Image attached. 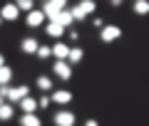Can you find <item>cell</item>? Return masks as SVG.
<instances>
[{
	"label": "cell",
	"mask_w": 149,
	"mask_h": 126,
	"mask_svg": "<svg viewBox=\"0 0 149 126\" xmlns=\"http://www.w3.org/2000/svg\"><path fill=\"white\" fill-rule=\"evenodd\" d=\"M40 10H42V15L47 17V20H50V17H55L57 12L67 10V3H65V0H45Z\"/></svg>",
	"instance_id": "1"
},
{
	"label": "cell",
	"mask_w": 149,
	"mask_h": 126,
	"mask_svg": "<svg viewBox=\"0 0 149 126\" xmlns=\"http://www.w3.org/2000/svg\"><path fill=\"white\" fill-rule=\"evenodd\" d=\"M25 96H30V87H27V84H22V87H10L5 101H8V104H20Z\"/></svg>",
	"instance_id": "2"
},
{
	"label": "cell",
	"mask_w": 149,
	"mask_h": 126,
	"mask_svg": "<svg viewBox=\"0 0 149 126\" xmlns=\"http://www.w3.org/2000/svg\"><path fill=\"white\" fill-rule=\"evenodd\" d=\"M119 37H122V27H119V25H104V27L100 30V40L104 42V45L119 40Z\"/></svg>",
	"instance_id": "3"
},
{
	"label": "cell",
	"mask_w": 149,
	"mask_h": 126,
	"mask_svg": "<svg viewBox=\"0 0 149 126\" xmlns=\"http://www.w3.org/2000/svg\"><path fill=\"white\" fill-rule=\"evenodd\" d=\"M52 121H55V126H74L77 116H74L72 111H67V109H60L57 114L52 116Z\"/></svg>",
	"instance_id": "4"
},
{
	"label": "cell",
	"mask_w": 149,
	"mask_h": 126,
	"mask_svg": "<svg viewBox=\"0 0 149 126\" xmlns=\"http://www.w3.org/2000/svg\"><path fill=\"white\" fill-rule=\"evenodd\" d=\"M52 74L57 79H62V82H70V79H72V67H70L67 62H55L52 64Z\"/></svg>",
	"instance_id": "5"
},
{
	"label": "cell",
	"mask_w": 149,
	"mask_h": 126,
	"mask_svg": "<svg viewBox=\"0 0 149 126\" xmlns=\"http://www.w3.org/2000/svg\"><path fill=\"white\" fill-rule=\"evenodd\" d=\"M17 17H20V10L15 8V3H5V5H3V10H0V20H5V22H15Z\"/></svg>",
	"instance_id": "6"
},
{
	"label": "cell",
	"mask_w": 149,
	"mask_h": 126,
	"mask_svg": "<svg viewBox=\"0 0 149 126\" xmlns=\"http://www.w3.org/2000/svg\"><path fill=\"white\" fill-rule=\"evenodd\" d=\"M45 35H50L52 40L62 42V37L67 35V30H65L62 25H57V22H47V25H45Z\"/></svg>",
	"instance_id": "7"
},
{
	"label": "cell",
	"mask_w": 149,
	"mask_h": 126,
	"mask_svg": "<svg viewBox=\"0 0 149 126\" xmlns=\"http://www.w3.org/2000/svg\"><path fill=\"white\" fill-rule=\"evenodd\" d=\"M67 54H70V45L67 42H55L52 45V57L57 62H67Z\"/></svg>",
	"instance_id": "8"
},
{
	"label": "cell",
	"mask_w": 149,
	"mask_h": 126,
	"mask_svg": "<svg viewBox=\"0 0 149 126\" xmlns=\"http://www.w3.org/2000/svg\"><path fill=\"white\" fill-rule=\"evenodd\" d=\"M37 47H40V42H37V37H25V40H20V50L22 54H37Z\"/></svg>",
	"instance_id": "9"
},
{
	"label": "cell",
	"mask_w": 149,
	"mask_h": 126,
	"mask_svg": "<svg viewBox=\"0 0 149 126\" xmlns=\"http://www.w3.org/2000/svg\"><path fill=\"white\" fill-rule=\"evenodd\" d=\"M50 101H55V104L65 106V104H70V101H72V92H67V89H57V92H52V94H50Z\"/></svg>",
	"instance_id": "10"
},
{
	"label": "cell",
	"mask_w": 149,
	"mask_h": 126,
	"mask_svg": "<svg viewBox=\"0 0 149 126\" xmlns=\"http://www.w3.org/2000/svg\"><path fill=\"white\" fill-rule=\"evenodd\" d=\"M50 22H57V25H62L65 30H70V27L74 25V20H72V15H70V10H62V12H57L55 17H50Z\"/></svg>",
	"instance_id": "11"
},
{
	"label": "cell",
	"mask_w": 149,
	"mask_h": 126,
	"mask_svg": "<svg viewBox=\"0 0 149 126\" xmlns=\"http://www.w3.org/2000/svg\"><path fill=\"white\" fill-rule=\"evenodd\" d=\"M42 22H45L42 10H32V12H27V15H25V25L27 27H40Z\"/></svg>",
	"instance_id": "12"
},
{
	"label": "cell",
	"mask_w": 149,
	"mask_h": 126,
	"mask_svg": "<svg viewBox=\"0 0 149 126\" xmlns=\"http://www.w3.org/2000/svg\"><path fill=\"white\" fill-rule=\"evenodd\" d=\"M82 57H85V50L74 45V47H70V54H67V64H70V67H74V64H80V62H82Z\"/></svg>",
	"instance_id": "13"
},
{
	"label": "cell",
	"mask_w": 149,
	"mask_h": 126,
	"mask_svg": "<svg viewBox=\"0 0 149 126\" xmlns=\"http://www.w3.org/2000/svg\"><path fill=\"white\" fill-rule=\"evenodd\" d=\"M20 109H22V114H35V111H37V99L25 96V99L20 101Z\"/></svg>",
	"instance_id": "14"
},
{
	"label": "cell",
	"mask_w": 149,
	"mask_h": 126,
	"mask_svg": "<svg viewBox=\"0 0 149 126\" xmlns=\"http://www.w3.org/2000/svg\"><path fill=\"white\" fill-rule=\"evenodd\" d=\"M20 126H42V121H40L37 114H22L20 116Z\"/></svg>",
	"instance_id": "15"
},
{
	"label": "cell",
	"mask_w": 149,
	"mask_h": 126,
	"mask_svg": "<svg viewBox=\"0 0 149 126\" xmlns=\"http://www.w3.org/2000/svg\"><path fill=\"white\" fill-rule=\"evenodd\" d=\"M13 116H15V106L3 101V106H0V121H10Z\"/></svg>",
	"instance_id": "16"
},
{
	"label": "cell",
	"mask_w": 149,
	"mask_h": 126,
	"mask_svg": "<svg viewBox=\"0 0 149 126\" xmlns=\"http://www.w3.org/2000/svg\"><path fill=\"white\" fill-rule=\"evenodd\" d=\"M35 84H37V89H40V92H52V79L45 77V74H40V77L35 79Z\"/></svg>",
	"instance_id": "17"
},
{
	"label": "cell",
	"mask_w": 149,
	"mask_h": 126,
	"mask_svg": "<svg viewBox=\"0 0 149 126\" xmlns=\"http://www.w3.org/2000/svg\"><path fill=\"white\" fill-rule=\"evenodd\" d=\"M10 82H13V69L5 64L0 69V87H10Z\"/></svg>",
	"instance_id": "18"
},
{
	"label": "cell",
	"mask_w": 149,
	"mask_h": 126,
	"mask_svg": "<svg viewBox=\"0 0 149 126\" xmlns=\"http://www.w3.org/2000/svg\"><path fill=\"white\" fill-rule=\"evenodd\" d=\"M77 5H80V10H82V12H85V17H87V15H92V12L97 10V3H95V0H82V3H77Z\"/></svg>",
	"instance_id": "19"
},
{
	"label": "cell",
	"mask_w": 149,
	"mask_h": 126,
	"mask_svg": "<svg viewBox=\"0 0 149 126\" xmlns=\"http://www.w3.org/2000/svg\"><path fill=\"white\" fill-rule=\"evenodd\" d=\"M15 8L20 12H32V10H35V3H32V0H17Z\"/></svg>",
	"instance_id": "20"
},
{
	"label": "cell",
	"mask_w": 149,
	"mask_h": 126,
	"mask_svg": "<svg viewBox=\"0 0 149 126\" xmlns=\"http://www.w3.org/2000/svg\"><path fill=\"white\" fill-rule=\"evenodd\" d=\"M132 8H134L137 15H149V3H147V0H137Z\"/></svg>",
	"instance_id": "21"
},
{
	"label": "cell",
	"mask_w": 149,
	"mask_h": 126,
	"mask_svg": "<svg viewBox=\"0 0 149 126\" xmlns=\"http://www.w3.org/2000/svg\"><path fill=\"white\" fill-rule=\"evenodd\" d=\"M37 57H40V59L52 57V47H47V45H40V47H37Z\"/></svg>",
	"instance_id": "22"
},
{
	"label": "cell",
	"mask_w": 149,
	"mask_h": 126,
	"mask_svg": "<svg viewBox=\"0 0 149 126\" xmlns=\"http://www.w3.org/2000/svg\"><path fill=\"white\" fill-rule=\"evenodd\" d=\"M50 104H52V101H50V94H42L40 99H37V109H47Z\"/></svg>",
	"instance_id": "23"
},
{
	"label": "cell",
	"mask_w": 149,
	"mask_h": 126,
	"mask_svg": "<svg viewBox=\"0 0 149 126\" xmlns=\"http://www.w3.org/2000/svg\"><path fill=\"white\" fill-rule=\"evenodd\" d=\"M67 37H70V42H80V32L77 30H67Z\"/></svg>",
	"instance_id": "24"
},
{
	"label": "cell",
	"mask_w": 149,
	"mask_h": 126,
	"mask_svg": "<svg viewBox=\"0 0 149 126\" xmlns=\"http://www.w3.org/2000/svg\"><path fill=\"white\" fill-rule=\"evenodd\" d=\"M92 25H95L97 30H102V27H104V20H102V17H92Z\"/></svg>",
	"instance_id": "25"
},
{
	"label": "cell",
	"mask_w": 149,
	"mask_h": 126,
	"mask_svg": "<svg viewBox=\"0 0 149 126\" xmlns=\"http://www.w3.org/2000/svg\"><path fill=\"white\" fill-rule=\"evenodd\" d=\"M85 126H100V124H97V119H87V121H85Z\"/></svg>",
	"instance_id": "26"
},
{
	"label": "cell",
	"mask_w": 149,
	"mask_h": 126,
	"mask_svg": "<svg viewBox=\"0 0 149 126\" xmlns=\"http://www.w3.org/2000/svg\"><path fill=\"white\" fill-rule=\"evenodd\" d=\"M3 67H5V54L0 52V69H3Z\"/></svg>",
	"instance_id": "27"
},
{
	"label": "cell",
	"mask_w": 149,
	"mask_h": 126,
	"mask_svg": "<svg viewBox=\"0 0 149 126\" xmlns=\"http://www.w3.org/2000/svg\"><path fill=\"white\" fill-rule=\"evenodd\" d=\"M3 101H5V99H3V96H0V106H3Z\"/></svg>",
	"instance_id": "28"
},
{
	"label": "cell",
	"mask_w": 149,
	"mask_h": 126,
	"mask_svg": "<svg viewBox=\"0 0 149 126\" xmlns=\"http://www.w3.org/2000/svg\"><path fill=\"white\" fill-rule=\"evenodd\" d=\"M0 25H3V20H0Z\"/></svg>",
	"instance_id": "29"
}]
</instances>
